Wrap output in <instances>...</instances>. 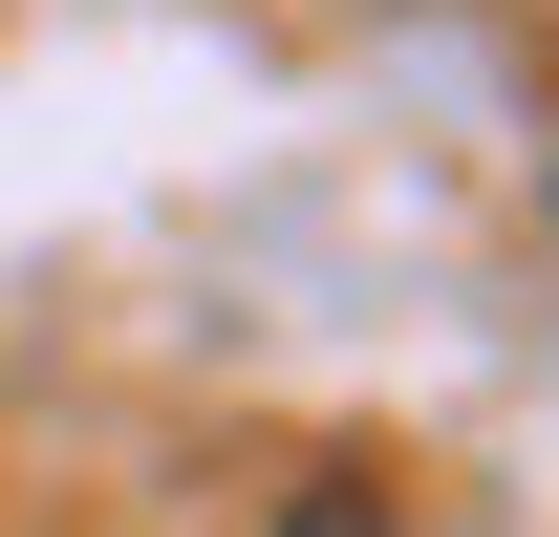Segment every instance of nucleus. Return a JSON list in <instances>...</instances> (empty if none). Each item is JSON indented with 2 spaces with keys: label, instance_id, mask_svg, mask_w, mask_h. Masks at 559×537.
<instances>
[{
  "label": "nucleus",
  "instance_id": "nucleus-1",
  "mask_svg": "<svg viewBox=\"0 0 559 537\" xmlns=\"http://www.w3.org/2000/svg\"><path fill=\"white\" fill-rule=\"evenodd\" d=\"M280 537H409V516H388V494H301Z\"/></svg>",
  "mask_w": 559,
  "mask_h": 537
}]
</instances>
